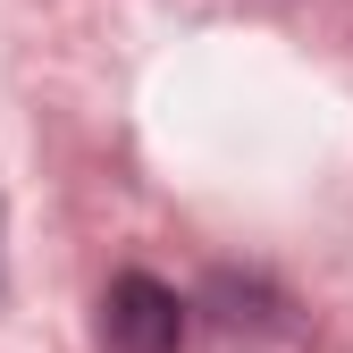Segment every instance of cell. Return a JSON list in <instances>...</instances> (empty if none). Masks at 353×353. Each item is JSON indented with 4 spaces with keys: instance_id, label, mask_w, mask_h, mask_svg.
Returning <instances> with one entry per match:
<instances>
[{
    "instance_id": "6da1fadb",
    "label": "cell",
    "mask_w": 353,
    "mask_h": 353,
    "mask_svg": "<svg viewBox=\"0 0 353 353\" xmlns=\"http://www.w3.org/2000/svg\"><path fill=\"white\" fill-rule=\"evenodd\" d=\"M101 345L110 353H176L185 345V303H176V286H160L152 270L110 278V294H101Z\"/></svg>"
}]
</instances>
